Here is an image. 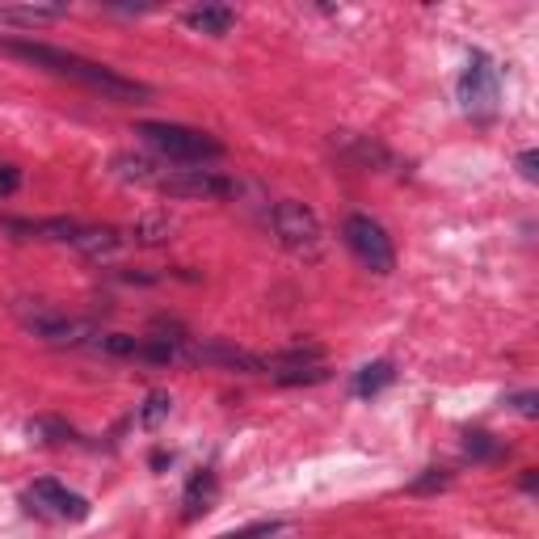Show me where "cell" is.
Wrapping results in <instances>:
<instances>
[{"mask_svg": "<svg viewBox=\"0 0 539 539\" xmlns=\"http://www.w3.org/2000/svg\"><path fill=\"white\" fill-rule=\"evenodd\" d=\"M0 47L17 59H26V64H34V68H47L55 76H68V81L102 93L106 102H139V97H148V85H139V81H131V76L97 64V59L76 55V51H59V47H47V43H22V38H5Z\"/></svg>", "mask_w": 539, "mask_h": 539, "instance_id": "cell-1", "label": "cell"}, {"mask_svg": "<svg viewBox=\"0 0 539 539\" xmlns=\"http://www.w3.org/2000/svg\"><path fill=\"white\" fill-rule=\"evenodd\" d=\"M135 135L144 139V144H152L156 152H165L169 161H182V165H207V161L224 156L219 139H211L207 131L182 127V123H139Z\"/></svg>", "mask_w": 539, "mask_h": 539, "instance_id": "cell-2", "label": "cell"}, {"mask_svg": "<svg viewBox=\"0 0 539 539\" xmlns=\"http://www.w3.org/2000/svg\"><path fill=\"white\" fill-rule=\"evenodd\" d=\"M270 224H274V236L283 241V249H291L295 257H316L321 253V219H316L312 207L287 198V203L274 207Z\"/></svg>", "mask_w": 539, "mask_h": 539, "instance_id": "cell-3", "label": "cell"}, {"mask_svg": "<svg viewBox=\"0 0 539 539\" xmlns=\"http://www.w3.org/2000/svg\"><path fill=\"white\" fill-rule=\"evenodd\" d=\"M342 236H346L350 253H354L371 274H392L396 249H392V241H388L384 224H375L371 215H350L346 224H342Z\"/></svg>", "mask_w": 539, "mask_h": 539, "instance_id": "cell-4", "label": "cell"}, {"mask_svg": "<svg viewBox=\"0 0 539 539\" xmlns=\"http://www.w3.org/2000/svg\"><path fill=\"white\" fill-rule=\"evenodd\" d=\"M459 106L476 118H489L497 110V68L485 51L468 55V68L459 76Z\"/></svg>", "mask_w": 539, "mask_h": 539, "instance_id": "cell-5", "label": "cell"}, {"mask_svg": "<svg viewBox=\"0 0 539 539\" xmlns=\"http://www.w3.org/2000/svg\"><path fill=\"white\" fill-rule=\"evenodd\" d=\"M156 190L169 198H228L236 182L215 169H173V173H161Z\"/></svg>", "mask_w": 539, "mask_h": 539, "instance_id": "cell-6", "label": "cell"}, {"mask_svg": "<svg viewBox=\"0 0 539 539\" xmlns=\"http://www.w3.org/2000/svg\"><path fill=\"white\" fill-rule=\"evenodd\" d=\"M17 316H22V325L34 337H47V342H85V337L93 333L85 321H72L68 312L47 308V304H22Z\"/></svg>", "mask_w": 539, "mask_h": 539, "instance_id": "cell-7", "label": "cell"}, {"mask_svg": "<svg viewBox=\"0 0 539 539\" xmlns=\"http://www.w3.org/2000/svg\"><path fill=\"white\" fill-rule=\"evenodd\" d=\"M186 363H207V367H232V371H262V354H249V350H236L228 342H190L182 346Z\"/></svg>", "mask_w": 539, "mask_h": 539, "instance_id": "cell-8", "label": "cell"}, {"mask_svg": "<svg viewBox=\"0 0 539 539\" xmlns=\"http://www.w3.org/2000/svg\"><path fill=\"white\" fill-rule=\"evenodd\" d=\"M30 502H34L38 510L55 514V518H68V523H81V518H89V502H85V497L72 493V489H64L59 481H34Z\"/></svg>", "mask_w": 539, "mask_h": 539, "instance_id": "cell-9", "label": "cell"}, {"mask_svg": "<svg viewBox=\"0 0 539 539\" xmlns=\"http://www.w3.org/2000/svg\"><path fill=\"white\" fill-rule=\"evenodd\" d=\"M72 245L81 249L85 257H93V262H102V257H114V253H118L123 236H118L114 228H85V224H81V232L72 236Z\"/></svg>", "mask_w": 539, "mask_h": 539, "instance_id": "cell-10", "label": "cell"}, {"mask_svg": "<svg viewBox=\"0 0 539 539\" xmlns=\"http://www.w3.org/2000/svg\"><path fill=\"white\" fill-rule=\"evenodd\" d=\"M186 26L219 38V34H228V30L236 26V13L224 9V5H203V9H190V13H186Z\"/></svg>", "mask_w": 539, "mask_h": 539, "instance_id": "cell-11", "label": "cell"}, {"mask_svg": "<svg viewBox=\"0 0 539 539\" xmlns=\"http://www.w3.org/2000/svg\"><path fill=\"white\" fill-rule=\"evenodd\" d=\"M215 489H219V485H215V476H211V472H198L194 481L186 485V497H182V506H186V510H182V518L207 514L211 502H215Z\"/></svg>", "mask_w": 539, "mask_h": 539, "instance_id": "cell-12", "label": "cell"}, {"mask_svg": "<svg viewBox=\"0 0 539 539\" xmlns=\"http://www.w3.org/2000/svg\"><path fill=\"white\" fill-rule=\"evenodd\" d=\"M131 236L139 245H165L169 236H173V219L169 215H161V211H144L131 224Z\"/></svg>", "mask_w": 539, "mask_h": 539, "instance_id": "cell-13", "label": "cell"}, {"mask_svg": "<svg viewBox=\"0 0 539 539\" xmlns=\"http://www.w3.org/2000/svg\"><path fill=\"white\" fill-rule=\"evenodd\" d=\"M392 379H396V367L388 363V358H379V363H367L363 371H358V379H354V396H375V392H384Z\"/></svg>", "mask_w": 539, "mask_h": 539, "instance_id": "cell-14", "label": "cell"}, {"mask_svg": "<svg viewBox=\"0 0 539 539\" xmlns=\"http://www.w3.org/2000/svg\"><path fill=\"white\" fill-rule=\"evenodd\" d=\"M68 9L59 5H22V9H5L0 5V22H13V26H43V22H59Z\"/></svg>", "mask_w": 539, "mask_h": 539, "instance_id": "cell-15", "label": "cell"}, {"mask_svg": "<svg viewBox=\"0 0 539 539\" xmlns=\"http://www.w3.org/2000/svg\"><path fill=\"white\" fill-rule=\"evenodd\" d=\"M114 173L123 177V182H139V186H156V182H161L156 165L144 161V156H118V161H114Z\"/></svg>", "mask_w": 539, "mask_h": 539, "instance_id": "cell-16", "label": "cell"}, {"mask_svg": "<svg viewBox=\"0 0 539 539\" xmlns=\"http://www.w3.org/2000/svg\"><path fill=\"white\" fill-rule=\"evenodd\" d=\"M274 384H321V379H329V367L316 363V367H287V371H270Z\"/></svg>", "mask_w": 539, "mask_h": 539, "instance_id": "cell-17", "label": "cell"}, {"mask_svg": "<svg viewBox=\"0 0 539 539\" xmlns=\"http://www.w3.org/2000/svg\"><path fill=\"white\" fill-rule=\"evenodd\" d=\"M169 409H173L169 396H165V392H152L148 401H144V409H139V426H144V430H156V426H161L165 417H169Z\"/></svg>", "mask_w": 539, "mask_h": 539, "instance_id": "cell-18", "label": "cell"}, {"mask_svg": "<svg viewBox=\"0 0 539 539\" xmlns=\"http://www.w3.org/2000/svg\"><path fill=\"white\" fill-rule=\"evenodd\" d=\"M464 451H468L472 459H493V455H502V443H497L493 434H468Z\"/></svg>", "mask_w": 539, "mask_h": 539, "instance_id": "cell-19", "label": "cell"}, {"mask_svg": "<svg viewBox=\"0 0 539 539\" xmlns=\"http://www.w3.org/2000/svg\"><path fill=\"white\" fill-rule=\"evenodd\" d=\"M274 531H283V523H253L245 531H228V535H219V539H270Z\"/></svg>", "mask_w": 539, "mask_h": 539, "instance_id": "cell-20", "label": "cell"}, {"mask_svg": "<svg viewBox=\"0 0 539 539\" xmlns=\"http://www.w3.org/2000/svg\"><path fill=\"white\" fill-rule=\"evenodd\" d=\"M17 186H22V173H17L13 165H0V198L17 194Z\"/></svg>", "mask_w": 539, "mask_h": 539, "instance_id": "cell-21", "label": "cell"}, {"mask_svg": "<svg viewBox=\"0 0 539 539\" xmlns=\"http://www.w3.org/2000/svg\"><path fill=\"white\" fill-rule=\"evenodd\" d=\"M30 434H55V443H64V438H72V426H64V422H34Z\"/></svg>", "mask_w": 539, "mask_h": 539, "instance_id": "cell-22", "label": "cell"}, {"mask_svg": "<svg viewBox=\"0 0 539 539\" xmlns=\"http://www.w3.org/2000/svg\"><path fill=\"white\" fill-rule=\"evenodd\" d=\"M518 173H523L527 182H535V177H539V152L535 148H527L523 156H518Z\"/></svg>", "mask_w": 539, "mask_h": 539, "instance_id": "cell-23", "label": "cell"}, {"mask_svg": "<svg viewBox=\"0 0 539 539\" xmlns=\"http://www.w3.org/2000/svg\"><path fill=\"white\" fill-rule=\"evenodd\" d=\"M447 485V472H438V468H430L422 481H413V493H426V489H443Z\"/></svg>", "mask_w": 539, "mask_h": 539, "instance_id": "cell-24", "label": "cell"}, {"mask_svg": "<svg viewBox=\"0 0 539 539\" xmlns=\"http://www.w3.org/2000/svg\"><path fill=\"white\" fill-rule=\"evenodd\" d=\"M514 409L523 413V417H535V413H539V396H535V392H518V396H514Z\"/></svg>", "mask_w": 539, "mask_h": 539, "instance_id": "cell-25", "label": "cell"}]
</instances>
